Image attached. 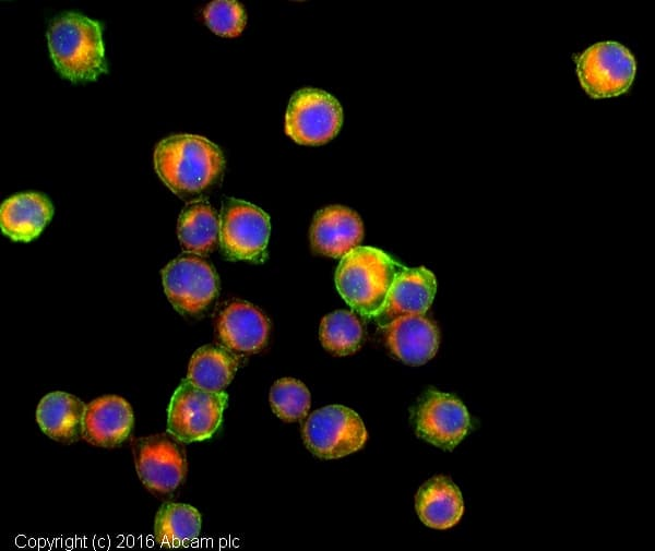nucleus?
Listing matches in <instances>:
<instances>
[{
	"mask_svg": "<svg viewBox=\"0 0 655 551\" xmlns=\"http://www.w3.org/2000/svg\"><path fill=\"white\" fill-rule=\"evenodd\" d=\"M576 73L583 89L593 98L626 93L635 75L636 62L623 45L608 40L586 48L576 59Z\"/></svg>",
	"mask_w": 655,
	"mask_h": 551,
	"instance_id": "423d86ee",
	"label": "nucleus"
},
{
	"mask_svg": "<svg viewBox=\"0 0 655 551\" xmlns=\"http://www.w3.org/2000/svg\"><path fill=\"white\" fill-rule=\"evenodd\" d=\"M412 419L418 438L445 451L458 445L471 428L465 405L455 396L434 390L418 400Z\"/></svg>",
	"mask_w": 655,
	"mask_h": 551,
	"instance_id": "9d476101",
	"label": "nucleus"
},
{
	"mask_svg": "<svg viewBox=\"0 0 655 551\" xmlns=\"http://www.w3.org/2000/svg\"><path fill=\"white\" fill-rule=\"evenodd\" d=\"M165 294L181 314L202 312L218 294L217 275L205 260L196 254H182L162 271Z\"/></svg>",
	"mask_w": 655,
	"mask_h": 551,
	"instance_id": "1a4fd4ad",
	"label": "nucleus"
},
{
	"mask_svg": "<svg viewBox=\"0 0 655 551\" xmlns=\"http://www.w3.org/2000/svg\"><path fill=\"white\" fill-rule=\"evenodd\" d=\"M133 456L141 482L154 494H169L184 480L186 453L169 434L139 439L133 446Z\"/></svg>",
	"mask_w": 655,
	"mask_h": 551,
	"instance_id": "9b49d317",
	"label": "nucleus"
},
{
	"mask_svg": "<svg viewBox=\"0 0 655 551\" xmlns=\"http://www.w3.org/2000/svg\"><path fill=\"white\" fill-rule=\"evenodd\" d=\"M437 289L434 275L426 267H404L395 277L382 309L374 316L384 327L397 318L422 315L430 308Z\"/></svg>",
	"mask_w": 655,
	"mask_h": 551,
	"instance_id": "4468645a",
	"label": "nucleus"
},
{
	"mask_svg": "<svg viewBox=\"0 0 655 551\" xmlns=\"http://www.w3.org/2000/svg\"><path fill=\"white\" fill-rule=\"evenodd\" d=\"M269 398L275 416L285 422L303 420L311 406L308 387L301 381L293 378L275 381L270 390Z\"/></svg>",
	"mask_w": 655,
	"mask_h": 551,
	"instance_id": "b1692460",
	"label": "nucleus"
},
{
	"mask_svg": "<svg viewBox=\"0 0 655 551\" xmlns=\"http://www.w3.org/2000/svg\"><path fill=\"white\" fill-rule=\"evenodd\" d=\"M238 366L239 358L226 347L205 345L193 352L186 379L202 390L221 393L233 381Z\"/></svg>",
	"mask_w": 655,
	"mask_h": 551,
	"instance_id": "aec40b11",
	"label": "nucleus"
},
{
	"mask_svg": "<svg viewBox=\"0 0 655 551\" xmlns=\"http://www.w3.org/2000/svg\"><path fill=\"white\" fill-rule=\"evenodd\" d=\"M227 399L225 392H209L182 380L169 400L167 433L188 444L211 439L223 423Z\"/></svg>",
	"mask_w": 655,
	"mask_h": 551,
	"instance_id": "20e7f679",
	"label": "nucleus"
},
{
	"mask_svg": "<svg viewBox=\"0 0 655 551\" xmlns=\"http://www.w3.org/2000/svg\"><path fill=\"white\" fill-rule=\"evenodd\" d=\"M201 524V514L194 506L166 502L155 515V541L163 548L184 547L198 538Z\"/></svg>",
	"mask_w": 655,
	"mask_h": 551,
	"instance_id": "4be33fe9",
	"label": "nucleus"
},
{
	"mask_svg": "<svg viewBox=\"0 0 655 551\" xmlns=\"http://www.w3.org/2000/svg\"><path fill=\"white\" fill-rule=\"evenodd\" d=\"M404 267L380 249L357 247L342 257L335 285L353 310L362 316L374 318Z\"/></svg>",
	"mask_w": 655,
	"mask_h": 551,
	"instance_id": "7ed1b4c3",
	"label": "nucleus"
},
{
	"mask_svg": "<svg viewBox=\"0 0 655 551\" xmlns=\"http://www.w3.org/2000/svg\"><path fill=\"white\" fill-rule=\"evenodd\" d=\"M134 414L121 396L105 395L85 406L82 420V439L99 447H115L131 434Z\"/></svg>",
	"mask_w": 655,
	"mask_h": 551,
	"instance_id": "f8f14e48",
	"label": "nucleus"
},
{
	"mask_svg": "<svg viewBox=\"0 0 655 551\" xmlns=\"http://www.w3.org/2000/svg\"><path fill=\"white\" fill-rule=\"evenodd\" d=\"M319 337L323 348L330 354L349 356L360 348L364 330L356 314L347 310H336L322 319Z\"/></svg>",
	"mask_w": 655,
	"mask_h": 551,
	"instance_id": "5701e85b",
	"label": "nucleus"
},
{
	"mask_svg": "<svg viewBox=\"0 0 655 551\" xmlns=\"http://www.w3.org/2000/svg\"><path fill=\"white\" fill-rule=\"evenodd\" d=\"M53 214L50 200L43 193H17L2 202L0 227L14 241L28 242L43 231Z\"/></svg>",
	"mask_w": 655,
	"mask_h": 551,
	"instance_id": "f3484780",
	"label": "nucleus"
},
{
	"mask_svg": "<svg viewBox=\"0 0 655 551\" xmlns=\"http://www.w3.org/2000/svg\"><path fill=\"white\" fill-rule=\"evenodd\" d=\"M343 110L338 100L325 91L302 88L290 98L286 116V134L302 145H321L340 131Z\"/></svg>",
	"mask_w": 655,
	"mask_h": 551,
	"instance_id": "6e6552de",
	"label": "nucleus"
},
{
	"mask_svg": "<svg viewBox=\"0 0 655 551\" xmlns=\"http://www.w3.org/2000/svg\"><path fill=\"white\" fill-rule=\"evenodd\" d=\"M86 404L66 392L45 395L36 408V421L50 439L71 444L82 438V420Z\"/></svg>",
	"mask_w": 655,
	"mask_h": 551,
	"instance_id": "a211bd4d",
	"label": "nucleus"
},
{
	"mask_svg": "<svg viewBox=\"0 0 655 551\" xmlns=\"http://www.w3.org/2000/svg\"><path fill=\"white\" fill-rule=\"evenodd\" d=\"M224 166L221 148L201 135H170L162 140L154 151L158 177L181 197L207 189L221 177Z\"/></svg>",
	"mask_w": 655,
	"mask_h": 551,
	"instance_id": "f257e3e1",
	"label": "nucleus"
},
{
	"mask_svg": "<svg viewBox=\"0 0 655 551\" xmlns=\"http://www.w3.org/2000/svg\"><path fill=\"white\" fill-rule=\"evenodd\" d=\"M362 237L360 216L342 205H330L318 211L310 228L313 251L331 257H343L359 245Z\"/></svg>",
	"mask_w": 655,
	"mask_h": 551,
	"instance_id": "ddd939ff",
	"label": "nucleus"
},
{
	"mask_svg": "<svg viewBox=\"0 0 655 551\" xmlns=\"http://www.w3.org/2000/svg\"><path fill=\"white\" fill-rule=\"evenodd\" d=\"M301 435L306 447L322 459H336L364 447L368 439L360 416L343 405H329L307 416Z\"/></svg>",
	"mask_w": 655,
	"mask_h": 551,
	"instance_id": "39448f33",
	"label": "nucleus"
},
{
	"mask_svg": "<svg viewBox=\"0 0 655 551\" xmlns=\"http://www.w3.org/2000/svg\"><path fill=\"white\" fill-rule=\"evenodd\" d=\"M177 233L186 251L206 255L219 242V218L209 202H191L179 215Z\"/></svg>",
	"mask_w": 655,
	"mask_h": 551,
	"instance_id": "412c9836",
	"label": "nucleus"
},
{
	"mask_svg": "<svg viewBox=\"0 0 655 551\" xmlns=\"http://www.w3.org/2000/svg\"><path fill=\"white\" fill-rule=\"evenodd\" d=\"M271 232L270 217L260 207L233 197L219 215V243L230 260L262 262Z\"/></svg>",
	"mask_w": 655,
	"mask_h": 551,
	"instance_id": "0eeeda50",
	"label": "nucleus"
},
{
	"mask_svg": "<svg viewBox=\"0 0 655 551\" xmlns=\"http://www.w3.org/2000/svg\"><path fill=\"white\" fill-rule=\"evenodd\" d=\"M270 321L255 306L233 301L219 313L217 334L221 343L233 352L255 354L266 344Z\"/></svg>",
	"mask_w": 655,
	"mask_h": 551,
	"instance_id": "2eb2a0df",
	"label": "nucleus"
},
{
	"mask_svg": "<svg viewBox=\"0 0 655 551\" xmlns=\"http://www.w3.org/2000/svg\"><path fill=\"white\" fill-rule=\"evenodd\" d=\"M415 506L420 520L434 529L453 527L464 511L461 491L444 476H436L419 488Z\"/></svg>",
	"mask_w": 655,
	"mask_h": 551,
	"instance_id": "6ab92c4d",
	"label": "nucleus"
},
{
	"mask_svg": "<svg viewBox=\"0 0 655 551\" xmlns=\"http://www.w3.org/2000/svg\"><path fill=\"white\" fill-rule=\"evenodd\" d=\"M48 49L56 70L73 83L95 81L107 72L100 24L83 14L64 12L47 31Z\"/></svg>",
	"mask_w": 655,
	"mask_h": 551,
	"instance_id": "f03ea898",
	"label": "nucleus"
},
{
	"mask_svg": "<svg viewBox=\"0 0 655 551\" xmlns=\"http://www.w3.org/2000/svg\"><path fill=\"white\" fill-rule=\"evenodd\" d=\"M203 16L211 31L223 37L240 35L247 21L242 5L234 0L210 2L203 11Z\"/></svg>",
	"mask_w": 655,
	"mask_h": 551,
	"instance_id": "393cba45",
	"label": "nucleus"
},
{
	"mask_svg": "<svg viewBox=\"0 0 655 551\" xmlns=\"http://www.w3.org/2000/svg\"><path fill=\"white\" fill-rule=\"evenodd\" d=\"M391 352L409 366H421L434 357L439 331L427 316H401L382 327Z\"/></svg>",
	"mask_w": 655,
	"mask_h": 551,
	"instance_id": "dca6fc26",
	"label": "nucleus"
}]
</instances>
